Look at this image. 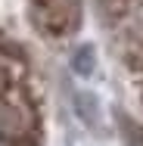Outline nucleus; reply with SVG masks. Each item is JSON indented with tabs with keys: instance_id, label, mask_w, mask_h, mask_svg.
I'll return each mask as SVG.
<instances>
[{
	"instance_id": "1",
	"label": "nucleus",
	"mask_w": 143,
	"mask_h": 146,
	"mask_svg": "<svg viewBox=\"0 0 143 146\" xmlns=\"http://www.w3.org/2000/svg\"><path fill=\"white\" fill-rule=\"evenodd\" d=\"M44 106L28 59L0 47V146H41Z\"/></svg>"
},
{
	"instance_id": "2",
	"label": "nucleus",
	"mask_w": 143,
	"mask_h": 146,
	"mask_svg": "<svg viewBox=\"0 0 143 146\" xmlns=\"http://www.w3.org/2000/svg\"><path fill=\"white\" fill-rule=\"evenodd\" d=\"M31 25L47 40H69L81 28L84 0H28Z\"/></svg>"
},
{
	"instance_id": "3",
	"label": "nucleus",
	"mask_w": 143,
	"mask_h": 146,
	"mask_svg": "<svg viewBox=\"0 0 143 146\" xmlns=\"http://www.w3.org/2000/svg\"><path fill=\"white\" fill-rule=\"evenodd\" d=\"M128 84H131V93L137 96V103L143 106V44L131 53V59H128Z\"/></svg>"
},
{
	"instance_id": "4",
	"label": "nucleus",
	"mask_w": 143,
	"mask_h": 146,
	"mask_svg": "<svg viewBox=\"0 0 143 146\" xmlns=\"http://www.w3.org/2000/svg\"><path fill=\"white\" fill-rule=\"evenodd\" d=\"M100 6H103V13H106L109 19H124V16H131L134 9H140L143 0H100Z\"/></svg>"
}]
</instances>
